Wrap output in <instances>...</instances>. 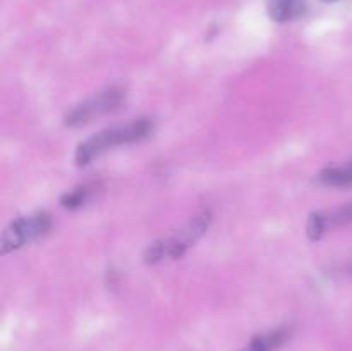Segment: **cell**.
Listing matches in <instances>:
<instances>
[{
    "mask_svg": "<svg viewBox=\"0 0 352 351\" xmlns=\"http://www.w3.org/2000/svg\"><path fill=\"white\" fill-rule=\"evenodd\" d=\"M151 131H153V123L150 119H134L133 123L126 124V126H113L100 131L82 143H79V147L76 148V165L85 167L112 148L144 140V138L150 136Z\"/></svg>",
    "mask_w": 352,
    "mask_h": 351,
    "instance_id": "obj_1",
    "label": "cell"
},
{
    "mask_svg": "<svg viewBox=\"0 0 352 351\" xmlns=\"http://www.w3.org/2000/svg\"><path fill=\"white\" fill-rule=\"evenodd\" d=\"M210 220H212V213L201 212L195 219L189 220L182 229L172 234V236L151 243L144 250V262L146 264H157V262L164 260V258H174V260L175 258H181L206 233Z\"/></svg>",
    "mask_w": 352,
    "mask_h": 351,
    "instance_id": "obj_2",
    "label": "cell"
},
{
    "mask_svg": "<svg viewBox=\"0 0 352 351\" xmlns=\"http://www.w3.org/2000/svg\"><path fill=\"white\" fill-rule=\"evenodd\" d=\"M52 229V217L47 212L19 217L12 220L0 237V253L7 255L23 248L24 244L36 241Z\"/></svg>",
    "mask_w": 352,
    "mask_h": 351,
    "instance_id": "obj_3",
    "label": "cell"
},
{
    "mask_svg": "<svg viewBox=\"0 0 352 351\" xmlns=\"http://www.w3.org/2000/svg\"><path fill=\"white\" fill-rule=\"evenodd\" d=\"M126 98V89L122 86H110L105 92H100L98 95L93 98L86 100V102L76 105L71 112L65 116V124L71 127L82 126V124L89 123L95 117L109 114L112 110L119 109L120 103Z\"/></svg>",
    "mask_w": 352,
    "mask_h": 351,
    "instance_id": "obj_4",
    "label": "cell"
},
{
    "mask_svg": "<svg viewBox=\"0 0 352 351\" xmlns=\"http://www.w3.org/2000/svg\"><path fill=\"white\" fill-rule=\"evenodd\" d=\"M352 224V203L339 206V209L327 210V212H315L309 215L306 224V233L311 241L322 240L327 231H332L336 227Z\"/></svg>",
    "mask_w": 352,
    "mask_h": 351,
    "instance_id": "obj_5",
    "label": "cell"
},
{
    "mask_svg": "<svg viewBox=\"0 0 352 351\" xmlns=\"http://www.w3.org/2000/svg\"><path fill=\"white\" fill-rule=\"evenodd\" d=\"M267 10L275 23H289L305 14L306 0H267Z\"/></svg>",
    "mask_w": 352,
    "mask_h": 351,
    "instance_id": "obj_6",
    "label": "cell"
},
{
    "mask_svg": "<svg viewBox=\"0 0 352 351\" xmlns=\"http://www.w3.org/2000/svg\"><path fill=\"white\" fill-rule=\"evenodd\" d=\"M318 186L325 188H346L352 184V162L346 165H337V167H327L318 172L315 178Z\"/></svg>",
    "mask_w": 352,
    "mask_h": 351,
    "instance_id": "obj_7",
    "label": "cell"
},
{
    "mask_svg": "<svg viewBox=\"0 0 352 351\" xmlns=\"http://www.w3.org/2000/svg\"><path fill=\"white\" fill-rule=\"evenodd\" d=\"M289 336L287 329H277L270 330V332L260 334V336L254 337L246 348L239 351H275Z\"/></svg>",
    "mask_w": 352,
    "mask_h": 351,
    "instance_id": "obj_8",
    "label": "cell"
},
{
    "mask_svg": "<svg viewBox=\"0 0 352 351\" xmlns=\"http://www.w3.org/2000/svg\"><path fill=\"white\" fill-rule=\"evenodd\" d=\"M96 188L98 184H85V186H78L72 191L65 193L64 196L60 198V205L67 210H78L81 206H85L89 200L93 198V195L96 193Z\"/></svg>",
    "mask_w": 352,
    "mask_h": 351,
    "instance_id": "obj_9",
    "label": "cell"
},
{
    "mask_svg": "<svg viewBox=\"0 0 352 351\" xmlns=\"http://www.w3.org/2000/svg\"><path fill=\"white\" fill-rule=\"evenodd\" d=\"M323 2H336V0H323Z\"/></svg>",
    "mask_w": 352,
    "mask_h": 351,
    "instance_id": "obj_10",
    "label": "cell"
}]
</instances>
